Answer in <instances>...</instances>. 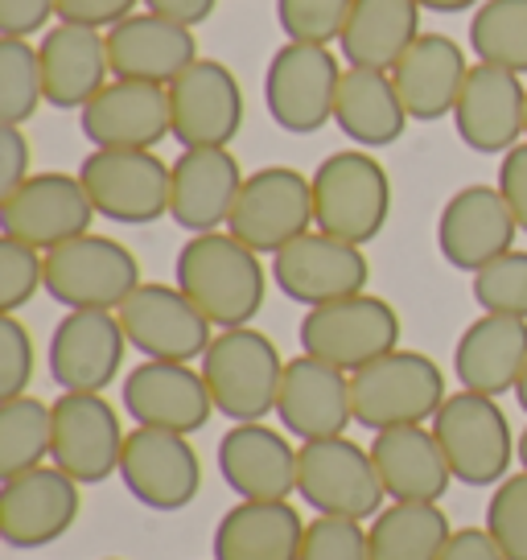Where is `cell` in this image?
I'll use <instances>...</instances> for the list:
<instances>
[{
	"instance_id": "681fc988",
	"label": "cell",
	"mask_w": 527,
	"mask_h": 560,
	"mask_svg": "<svg viewBox=\"0 0 527 560\" xmlns=\"http://www.w3.org/2000/svg\"><path fill=\"white\" fill-rule=\"evenodd\" d=\"M437 560H507V557H503V548L491 540L487 527H461V532L449 536V544L441 548Z\"/></svg>"
},
{
	"instance_id": "8fae6325",
	"label": "cell",
	"mask_w": 527,
	"mask_h": 560,
	"mask_svg": "<svg viewBox=\"0 0 527 560\" xmlns=\"http://www.w3.org/2000/svg\"><path fill=\"white\" fill-rule=\"evenodd\" d=\"M314 223V182L289 165H264L244 177L227 231L260 256H277Z\"/></svg>"
},
{
	"instance_id": "f5cc1de1",
	"label": "cell",
	"mask_w": 527,
	"mask_h": 560,
	"mask_svg": "<svg viewBox=\"0 0 527 560\" xmlns=\"http://www.w3.org/2000/svg\"><path fill=\"white\" fill-rule=\"evenodd\" d=\"M515 400H519V408L527 412V368H524V375H519V387H515Z\"/></svg>"
},
{
	"instance_id": "e0dca14e",
	"label": "cell",
	"mask_w": 527,
	"mask_h": 560,
	"mask_svg": "<svg viewBox=\"0 0 527 560\" xmlns=\"http://www.w3.org/2000/svg\"><path fill=\"white\" fill-rule=\"evenodd\" d=\"M169 120L181 149H227L244 124L239 79L214 58H198L169 83Z\"/></svg>"
},
{
	"instance_id": "d590c367",
	"label": "cell",
	"mask_w": 527,
	"mask_h": 560,
	"mask_svg": "<svg viewBox=\"0 0 527 560\" xmlns=\"http://www.w3.org/2000/svg\"><path fill=\"white\" fill-rule=\"evenodd\" d=\"M54 450V408L37 396L0 400V478L37 470Z\"/></svg>"
},
{
	"instance_id": "60d3db41",
	"label": "cell",
	"mask_w": 527,
	"mask_h": 560,
	"mask_svg": "<svg viewBox=\"0 0 527 560\" xmlns=\"http://www.w3.org/2000/svg\"><path fill=\"white\" fill-rule=\"evenodd\" d=\"M354 0H277V21L289 42L330 46L342 37Z\"/></svg>"
},
{
	"instance_id": "8d00e7d4",
	"label": "cell",
	"mask_w": 527,
	"mask_h": 560,
	"mask_svg": "<svg viewBox=\"0 0 527 560\" xmlns=\"http://www.w3.org/2000/svg\"><path fill=\"white\" fill-rule=\"evenodd\" d=\"M478 62L527 74V0H482L470 18Z\"/></svg>"
},
{
	"instance_id": "44dd1931",
	"label": "cell",
	"mask_w": 527,
	"mask_h": 560,
	"mask_svg": "<svg viewBox=\"0 0 527 560\" xmlns=\"http://www.w3.org/2000/svg\"><path fill=\"white\" fill-rule=\"evenodd\" d=\"M124 408L144 429H165V433L190 438L198 429H207L214 400L202 371H194L190 363L144 359L141 368H132L124 380Z\"/></svg>"
},
{
	"instance_id": "816d5d0a",
	"label": "cell",
	"mask_w": 527,
	"mask_h": 560,
	"mask_svg": "<svg viewBox=\"0 0 527 560\" xmlns=\"http://www.w3.org/2000/svg\"><path fill=\"white\" fill-rule=\"evenodd\" d=\"M421 9H429V13H461V9H475V4H482V0H417Z\"/></svg>"
},
{
	"instance_id": "7c38bea8",
	"label": "cell",
	"mask_w": 527,
	"mask_h": 560,
	"mask_svg": "<svg viewBox=\"0 0 527 560\" xmlns=\"http://www.w3.org/2000/svg\"><path fill=\"white\" fill-rule=\"evenodd\" d=\"M272 280L289 301L305 310L367 293L371 264L359 244L335 240L326 231H305L301 240L272 256Z\"/></svg>"
},
{
	"instance_id": "f907efd6",
	"label": "cell",
	"mask_w": 527,
	"mask_h": 560,
	"mask_svg": "<svg viewBox=\"0 0 527 560\" xmlns=\"http://www.w3.org/2000/svg\"><path fill=\"white\" fill-rule=\"evenodd\" d=\"M214 4H219V0H144L149 13L177 21V25H186V30H194V25H202V21L211 18Z\"/></svg>"
},
{
	"instance_id": "9c48e42d",
	"label": "cell",
	"mask_w": 527,
	"mask_h": 560,
	"mask_svg": "<svg viewBox=\"0 0 527 560\" xmlns=\"http://www.w3.org/2000/svg\"><path fill=\"white\" fill-rule=\"evenodd\" d=\"M79 182L99 219L144 228L169 214L174 165H165L153 149H95L79 165Z\"/></svg>"
},
{
	"instance_id": "9a60e30c",
	"label": "cell",
	"mask_w": 527,
	"mask_h": 560,
	"mask_svg": "<svg viewBox=\"0 0 527 560\" xmlns=\"http://www.w3.org/2000/svg\"><path fill=\"white\" fill-rule=\"evenodd\" d=\"M116 317L128 347L161 363H194L207 354L214 338V326L177 284H141L116 310Z\"/></svg>"
},
{
	"instance_id": "1f68e13d",
	"label": "cell",
	"mask_w": 527,
	"mask_h": 560,
	"mask_svg": "<svg viewBox=\"0 0 527 560\" xmlns=\"http://www.w3.org/2000/svg\"><path fill=\"white\" fill-rule=\"evenodd\" d=\"M305 520L293 503L239 499L214 527V560H297Z\"/></svg>"
},
{
	"instance_id": "2e32d148",
	"label": "cell",
	"mask_w": 527,
	"mask_h": 560,
	"mask_svg": "<svg viewBox=\"0 0 527 560\" xmlns=\"http://www.w3.org/2000/svg\"><path fill=\"white\" fill-rule=\"evenodd\" d=\"M120 478L124 490L144 508L181 511L190 508L202 490V462L194 454L190 438L137 424L124 438Z\"/></svg>"
},
{
	"instance_id": "30bf717a",
	"label": "cell",
	"mask_w": 527,
	"mask_h": 560,
	"mask_svg": "<svg viewBox=\"0 0 527 560\" xmlns=\"http://www.w3.org/2000/svg\"><path fill=\"white\" fill-rule=\"evenodd\" d=\"M297 494L317 515L342 520H375L387 499L371 450L354 445L351 438L297 445Z\"/></svg>"
},
{
	"instance_id": "7a4b0ae2",
	"label": "cell",
	"mask_w": 527,
	"mask_h": 560,
	"mask_svg": "<svg viewBox=\"0 0 527 560\" xmlns=\"http://www.w3.org/2000/svg\"><path fill=\"white\" fill-rule=\"evenodd\" d=\"M202 363V380L211 387L214 412H223L235 424L247 420H264L277 412V396H281L284 359L277 342L260 334L256 326H235L211 338Z\"/></svg>"
},
{
	"instance_id": "836d02e7",
	"label": "cell",
	"mask_w": 527,
	"mask_h": 560,
	"mask_svg": "<svg viewBox=\"0 0 527 560\" xmlns=\"http://www.w3.org/2000/svg\"><path fill=\"white\" fill-rule=\"evenodd\" d=\"M335 124L359 149H384V144H396L405 137L408 112L400 104L396 83H391V70H342Z\"/></svg>"
},
{
	"instance_id": "7dc6e473",
	"label": "cell",
	"mask_w": 527,
	"mask_h": 560,
	"mask_svg": "<svg viewBox=\"0 0 527 560\" xmlns=\"http://www.w3.org/2000/svg\"><path fill=\"white\" fill-rule=\"evenodd\" d=\"M499 194L507 198L511 214L519 231H527V140H519L511 153H503V165H499Z\"/></svg>"
},
{
	"instance_id": "277c9868",
	"label": "cell",
	"mask_w": 527,
	"mask_h": 560,
	"mask_svg": "<svg viewBox=\"0 0 527 560\" xmlns=\"http://www.w3.org/2000/svg\"><path fill=\"white\" fill-rule=\"evenodd\" d=\"M354 424L371 433L400 429V424H424L445 404V375L421 350H387L384 359L367 363L351 375Z\"/></svg>"
},
{
	"instance_id": "b9f144b4",
	"label": "cell",
	"mask_w": 527,
	"mask_h": 560,
	"mask_svg": "<svg viewBox=\"0 0 527 560\" xmlns=\"http://www.w3.org/2000/svg\"><path fill=\"white\" fill-rule=\"evenodd\" d=\"M37 289H46V252L4 235L0 240V314H17L25 301H34Z\"/></svg>"
},
{
	"instance_id": "5bb4252c",
	"label": "cell",
	"mask_w": 527,
	"mask_h": 560,
	"mask_svg": "<svg viewBox=\"0 0 527 560\" xmlns=\"http://www.w3.org/2000/svg\"><path fill=\"white\" fill-rule=\"evenodd\" d=\"M95 207L79 174H34L17 190L0 194V228L21 244L37 252H54L67 240H79L91 231Z\"/></svg>"
},
{
	"instance_id": "d4e9b609",
	"label": "cell",
	"mask_w": 527,
	"mask_h": 560,
	"mask_svg": "<svg viewBox=\"0 0 527 560\" xmlns=\"http://www.w3.org/2000/svg\"><path fill=\"white\" fill-rule=\"evenodd\" d=\"M219 474L239 499L289 503V494L297 490V450L264 420L231 424L219 441Z\"/></svg>"
},
{
	"instance_id": "3957f363",
	"label": "cell",
	"mask_w": 527,
	"mask_h": 560,
	"mask_svg": "<svg viewBox=\"0 0 527 560\" xmlns=\"http://www.w3.org/2000/svg\"><path fill=\"white\" fill-rule=\"evenodd\" d=\"M314 182V223L317 231L367 247L387 228L391 214V182L387 170L367 149H342L317 165Z\"/></svg>"
},
{
	"instance_id": "cb8c5ba5",
	"label": "cell",
	"mask_w": 527,
	"mask_h": 560,
	"mask_svg": "<svg viewBox=\"0 0 527 560\" xmlns=\"http://www.w3.org/2000/svg\"><path fill=\"white\" fill-rule=\"evenodd\" d=\"M79 124L95 149H157L165 137H174L169 88L112 79L79 112Z\"/></svg>"
},
{
	"instance_id": "d6986e66",
	"label": "cell",
	"mask_w": 527,
	"mask_h": 560,
	"mask_svg": "<svg viewBox=\"0 0 527 560\" xmlns=\"http://www.w3.org/2000/svg\"><path fill=\"white\" fill-rule=\"evenodd\" d=\"M454 128L466 149L475 153H511L527 137V88L524 74L491 62H478L466 74V88L457 95Z\"/></svg>"
},
{
	"instance_id": "c3c4849f",
	"label": "cell",
	"mask_w": 527,
	"mask_h": 560,
	"mask_svg": "<svg viewBox=\"0 0 527 560\" xmlns=\"http://www.w3.org/2000/svg\"><path fill=\"white\" fill-rule=\"evenodd\" d=\"M58 13V0H0V34L34 37Z\"/></svg>"
},
{
	"instance_id": "8992f818",
	"label": "cell",
	"mask_w": 527,
	"mask_h": 560,
	"mask_svg": "<svg viewBox=\"0 0 527 560\" xmlns=\"http://www.w3.org/2000/svg\"><path fill=\"white\" fill-rule=\"evenodd\" d=\"M297 338L301 354H314L321 363L354 375L375 359H384L387 350L400 347V314L384 298L354 293V298L309 310L301 317Z\"/></svg>"
},
{
	"instance_id": "4316f807",
	"label": "cell",
	"mask_w": 527,
	"mask_h": 560,
	"mask_svg": "<svg viewBox=\"0 0 527 560\" xmlns=\"http://www.w3.org/2000/svg\"><path fill=\"white\" fill-rule=\"evenodd\" d=\"M107 58H112V79L169 88L181 70L198 62V42L194 30L144 9L107 30Z\"/></svg>"
},
{
	"instance_id": "ab89813d",
	"label": "cell",
	"mask_w": 527,
	"mask_h": 560,
	"mask_svg": "<svg viewBox=\"0 0 527 560\" xmlns=\"http://www.w3.org/2000/svg\"><path fill=\"white\" fill-rule=\"evenodd\" d=\"M487 532L507 560H527V470L507 474L487 503Z\"/></svg>"
},
{
	"instance_id": "4dcf8cb0",
	"label": "cell",
	"mask_w": 527,
	"mask_h": 560,
	"mask_svg": "<svg viewBox=\"0 0 527 560\" xmlns=\"http://www.w3.org/2000/svg\"><path fill=\"white\" fill-rule=\"evenodd\" d=\"M527 368V322L524 317L482 314L470 322L454 347L457 384L478 396H507L519 387Z\"/></svg>"
},
{
	"instance_id": "e575fe53",
	"label": "cell",
	"mask_w": 527,
	"mask_h": 560,
	"mask_svg": "<svg viewBox=\"0 0 527 560\" xmlns=\"http://www.w3.org/2000/svg\"><path fill=\"white\" fill-rule=\"evenodd\" d=\"M454 527L437 503H391L367 527L371 560H437Z\"/></svg>"
},
{
	"instance_id": "db71d44e",
	"label": "cell",
	"mask_w": 527,
	"mask_h": 560,
	"mask_svg": "<svg viewBox=\"0 0 527 560\" xmlns=\"http://www.w3.org/2000/svg\"><path fill=\"white\" fill-rule=\"evenodd\" d=\"M515 457L524 462V470H527V429L519 433V441H515Z\"/></svg>"
},
{
	"instance_id": "74e56055",
	"label": "cell",
	"mask_w": 527,
	"mask_h": 560,
	"mask_svg": "<svg viewBox=\"0 0 527 560\" xmlns=\"http://www.w3.org/2000/svg\"><path fill=\"white\" fill-rule=\"evenodd\" d=\"M46 104V79H42V54L30 37H0V124L21 128L34 120Z\"/></svg>"
},
{
	"instance_id": "83f0119b",
	"label": "cell",
	"mask_w": 527,
	"mask_h": 560,
	"mask_svg": "<svg viewBox=\"0 0 527 560\" xmlns=\"http://www.w3.org/2000/svg\"><path fill=\"white\" fill-rule=\"evenodd\" d=\"M367 450L391 503H441V494L454 482L433 424L384 429Z\"/></svg>"
},
{
	"instance_id": "ee69618b",
	"label": "cell",
	"mask_w": 527,
	"mask_h": 560,
	"mask_svg": "<svg viewBox=\"0 0 527 560\" xmlns=\"http://www.w3.org/2000/svg\"><path fill=\"white\" fill-rule=\"evenodd\" d=\"M34 380V338L13 314H0V400H17Z\"/></svg>"
},
{
	"instance_id": "484cf974",
	"label": "cell",
	"mask_w": 527,
	"mask_h": 560,
	"mask_svg": "<svg viewBox=\"0 0 527 560\" xmlns=\"http://www.w3.org/2000/svg\"><path fill=\"white\" fill-rule=\"evenodd\" d=\"M239 190L244 174L231 149H181L169 182V219L190 235L227 228Z\"/></svg>"
},
{
	"instance_id": "ffe728a7",
	"label": "cell",
	"mask_w": 527,
	"mask_h": 560,
	"mask_svg": "<svg viewBox=\"0 0 527 560\" xmlns=\"http://www.w3.org/2000/svg\"><path fill=\"white\" fill-rule=\"evenodd\" d=\"M519 223L511 214L499 186H466L457 190L437 219V247L457 272H478L515 247Z\"/></svg>"
},
{
	"instance_id": "6da1fadb",
	"label": "cell",
	"mask_w": 527,
	"mask_h": 560,
	"mask_svg": "<svg viewBox=\"0 0 527 560\" xmlns=\"http://www.w3.org/2000/svg\"><path fill=\"white\" fill-rule=\"evenodd\" d=\"M177 289L202 310V317L219 330L251 326V317L264 310L260 252L239 244L231 231H207L190 235L177 252Z\"/></svg>"
},
{
	"instance_id": "7402d4cb",
	"label": "cell",
	"mask_w": 527,
	"mask_h": 560,
	"mask_svg": "<svg viewBox=\"0 0 527 560\" xmlns=\"http://www.w3.org/2000/svg\"><path fill=\"white\" fill-rule=\"evenodd\" d=\"M124 326L107 310H67L50 334V375L62 392H104L124 363Z\"/></svg>"
},
{
	"instance_id": "ac0fdd59",
	"label": "cell",
	"mask_w": 527,
	"mask_h": 560,
	"mask_svg": "<svg viewBox=\"0 0 527 560\" xmlns=\"http://www.w3.org/2000/svg\"><path fill=\"white\" fill-rule=\"evenodd\" d=\"M79 520V482L58 466H37L0 487V540L9 548H46Z\"/></svg>"
},
{
	"instance_id": "603a6c76",
	"label": "cell",
	"mask_w": 527,
	"mask_h": 560,
	"mask_svg": "<svg viewBox=\"0 0 527 560\" xmlns=\"http://www.w3.org/2000/svg\"><path fill=\"white\" fill-rule=\"evenodd\" d=\"M277 417L293 438L326 441L342 438L347 424L354 420L351 400V375L321 363L314 354H297L284 363L281 396H277Z\"/></svg>"
},
{
	"instance_id": "4fadbf2b",
	"label": "cell",
	"mask_w": 527,
	"mask_h": 560,
	"mask_svg": "<svg viewBox=\"0 0 527 560\" xmlns=\"http://www.w3.org/2000/svg\"><path fill=\"white\" fill-rule=\"evenodd\" d=\"M54 408V466L71 474L79 487H95L120 474L124 433L116 408L104 392H62Z\"/></svg>"
},
{
	"instance_id": "f546056e",
	"label": "cell",
	"mask_w": 527,
	"mask_h": 560,
	"mask_svg": "<svg viewBox=\"0 0 527 560\" xmlns=\"http://www.w3.org/2000/svg\"><path fill=\"white\" fill-rule=\"evenodd\" d=\"M466 74H470V62H466L461 42H454L449 34H421L412 42V50L396 62L391 83L400 91L408 120L433 124L454 116Z\"/></svg>"
},
{
	"instance_id": "ba28073f",
	"label": "cell",
	"mask_w": 527,
	"mask_h": 560,
	"mask_svg": "<svg viewBox=\"0 0 527 560\" xmlns=\"http://www.w3.org/2000/svg\"><path fill=\"white\" fill-rule=\"evenodd\" d=\"M338 83H342V67L330 46L284 42L264 70V107L284 132L309 137L335 120Z\"/></svg>"
},
{
	"instance_id": "d6a6232c",
	"label": "cell",
	"mask_w": 527,
	"mask_h": 560,
	"mask_svg": "<svg viewBox=\"0 0 527 560\" xmlns=\"http://www.w3.org/2000/svg\"><path fill=\"white\" fill-rule=\"evenodd\" d=\"M417 37H421L417 0H354L338 46L351 67L396 70Z\"/></svg>"
},
{
	"instance_id": "7bdbcfd3",
	"label": "cell",
	"mask_w": 527,
	"mask_h": 560,
	"mask_svg": "<svg viewBox=\"0 0 527 560\" xmlns=\"http://www.w3.org/2000/svg\"><path fill=\"white\" fill-rule=\"evenodd\" d=\"M297 560H371L367 532L359 520H342V515H317L305 524V540H301Z\"/></svg>"
},
{
	"instance_id": "f1b7e54d",
	"label": "cell",
	"mask_w": 527,
	"mask_h": 560,
	"mask_svg": "<svg viewBox=\"0 0 527 560\" xmlns=\"http://www.w3.org/2000/svg\"><path fill=\"white\" fill-rule=\"evenodd\" d=\"M42 54V79H46V104L50 107H83L112 83V58L107 34L58 21L50 34L37 42Z\"/></svg>"
},
{
	"instance_id": "f6af8a7d",
	"label": "cell",
	"mask_w": 527,
	"mask_h": 560,
	"mask_svg": "<svg viewBox=\"0 0 527 560\" xmlns=\"http://www.w3.org/2000/svg\"><path fill=\"white\" fill-rule=\"evenodd\" d=\"M144 0H58V18L71 25H87V30H112L124 18L137 13Z\"/></svg>"
},
{
	"instance_id": "5b68a950",
	"label": "cell",
	"mask_w": 527,
	"mask_h": 560,
	"mask_svg": "<svg viewBox=\"0 0 527 560\" xmlns=\"http://www.w3.org/2000/svg\"><path fill=\"white\" fill-rule=\"evenodd\" d=\"M429 424H433L441 454L454 470V482H461V487H499L507 478L515 441H511L507 412L499 408V400L461 387L454 396H445L441 412Z\"/></svg>"
},
{
	"instance_id": "f35d334b",
	"label": "cell",
	"mask_w": 527,
	"mask_h": 560,
	"mask_svg": "<svg viewBox=\"0 0 527 560\" xmlns=\"http://www.w3.org/2000/svg\"><path fill=\"white\" fill-rule=\"evenodd\" d=\"M475 301L482 314L524 317L527 322V252L511 247L507 256L491 260L475 272Z\"/></svg>"
},
{
	"instance_id": "52a82bcc",
	"label": "cell",
	"mask_w": 527,
	"mask_h": 560,
	"mask_svg": "<svg viewBox=\"0 0 527 560\" xmlns=\"http://www.w3.org/2000/svg\"><path fill=\"white\" fill-rule=\"evenodd\" d=\"M141 284V264L120 240L87 231L46 252V293L67 310L116 314Z\"/></svg>"
},
{
	"instance_id": "bcb514c9",
	"label": "cell",
	"mask_w": 527,
	"mask_h": 560,
	"mask_svg": "<svg viewBox=\"0 0 527 560\" xmlns=\"http://www.w3.org/2000/svg\"><path fill=\"white\" fill-rule=\"evenodd\" d=\"M25 177H34V149L21 128L0 124V194L17 190Z\"/></svg>"
}]
</instances>
